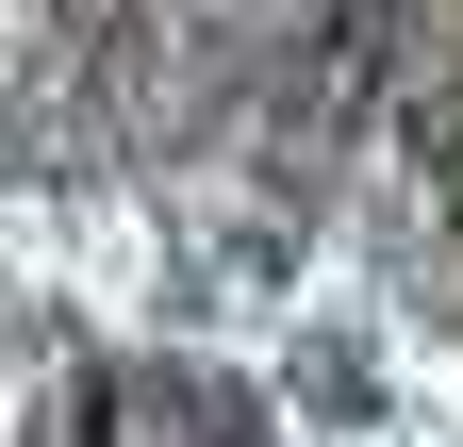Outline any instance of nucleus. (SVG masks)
<instances>
[{
    "label": "nucleus",
    "mask_w": 463,
    "mask_h": 447,
    "mask_svg": "<svg viewBox=\"0 0 463 447\" xmlns=\"http://www.w3.org/2000/svg\"><path fill=\"white\" fill-rule=\"evenodd\" d=\"M83 447H249V414L199 365H99L83 381Z\"/></svg>",
    "instance_id": "obj_1"
}]
</instances>
